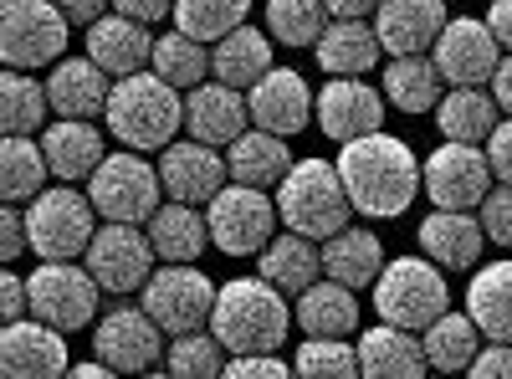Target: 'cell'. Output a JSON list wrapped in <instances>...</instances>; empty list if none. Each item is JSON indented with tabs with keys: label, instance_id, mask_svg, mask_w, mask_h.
<instances>
[{
	"label": "cell",
	"instance_id": "obj_1",
	"mask_svg": "<svg viewBox=\"0 0 512 379\" xmlns=\"http://www.w3.org/2000/svg\"><path fill=\"white\" fill-rule=\"evenodd\" d=\"M338 175H344V190L354 200L359 216L369 221H395L400 210L415 205V195L425 190L420 185V159L405 139H390V134H364V139H349L338 149Z\"/></svg>",
	"mask_w": 512,
	"mask_h": 379
},
{
	"label": "cell",
	"instance_id": "obj_2",
	"mask_svg": "<svg viewBox=\"0 0 512 379\" xmlns=\"http://www.w3.org/2000/svg\"><path fill=\"white\" fill-rule=\"evenodd\" d=\"M292 318L297 313L287 308V292L256 272V277H236L216 292L210 333L226 344V354H277L287 344Z\"/></svg>",
	"mask_w": 512,
	"mask_h": 379
},
{
	"label": "cell",
	"instance_id": "obj_3",
	"mask_svg": "<svg viewBox=\"0 0 512 379\" xmlns=\"http://www.w3.org/2000/svg\"><path fill=\"white\" fill-rule=\"evenodd\" d=\"M108 129L123 149H164L175 144V134L185 129V98L175 82H164L154 67L134 72V77H118L113 82V98H108Z\"/></svg>",
	"mask_w": 512,
	"mask_h": 379
},
{
	"label": "cell",
	"instance_id": "obj_4",
	"mask_svg": "<svg viewBox=\"0 0 512 379\" xmlns=\"http://www.w3.org/2000/svg\"><path fill=\"white\" fill-rule=\"evenodd\" d=\"M277 216L287 231H303L313 241H328L354 221V200L344 190V175L328 159H297L287 180L277 185Z\"/></svg>",
	"mask_w": 512,
	"mask_h": 379
},
{
	"label": "cell",
	"instance_id": "obj_5",
	"mask_svg": "<svg viewBox=\"0 0 512 379\" xmlns=\"http://www.w3.org/2000/svg\"><path fill=\"white\" fill-rule=\"evenodd\" d=\"M26 231H31V251L41 262H77L98 236V205L93 195L72 190V180L47 185L26 205Z\"/></svg>",
	"mask_w": 512,
	"mask_h": 379
},
{
	"label": "cell",
	"instance_id": "obj_6",
	"mask_svg": "<svg viewBox=\"0 0 512 379\" xmlns=\"http://www.w3.org/2000/svg\"><path fill=\"white\" fill-rule=\"evenodd\" d=\"M446 308H451V287H446V277L431 257L384 262V272L374 277V313L384 323H400V328L420 333V328H431Z\"/></svg>",
	"mask_w": 512,
	"mask_h": 379
},
{
	"label": "cell",
	"instance_id": "obj_7",
	"mask_svg": "<svg viewBox=\"0 0 512 379\" xmlns=\"http://www.w3.org/2000/svg\"><path fill=\"white\" fill-rule=\"evenodd\" d=\"M67 11L57 0H6L0 6V62L16 72L57 67L67 52Z\"/></svg>",
	"mask_w": 512,
	"mask_h": 379
},
{
	"label": "cell",
	"instance_id": "obj_8",
	"mask_svg": "<svg viewBox=\"0 0 512 379\" xmlns=\"http://www.w3.org/2000/svg\"><path fill=\"white\" fill-rule=\"evenodd\" d=\"M88 195H93L103 221H134V226H144L159 210L164 180H159V170L139 149H118V154H108L98 170L88 175Z\"/></svg>",
	"mask_w": 512,
	"mask_h": 379
},
{
	"label": "cell",
	"instance_id": "obj_9",
	"mask_svg": "<svg viewBox=\"0 0 512 379\" xmlns=\"http://www.w3.org/2000/svg\"><path fill=\"white\" fill-rule=\"evenodd\" d=\"M216 292L221 287L210 282L195 262H164L144 282V308H149V318L169 333V339H175V333H190V328H210Z\"/></svg>",
	"mask_w": 512,
	"mask_h": 379
},
{
	"label": "cell",
	"instance_id": "obj_10",
	"mask_svg": "<svg viewBox=\"0 0 512 379\" xmlns=\"http://www.w3.org/2000/svg\"><path fill=\"white\" fill-rule=\"evenodd\" d=\"M205 221H210V241H216L226 257H256V251L277 236L282 216H277V200L267 190L231 180L216 200H210Z\"/></svg>",
	"mask_w": 512,
	"mask_h": 379
},
{
	"label": "cell",
	"instance_id": "obj_11",
	"mask_svg": "<svg viewBox=\"0 0 512 379\" xmlns=\"http://www.w3.org/2000/svg\"><path fill=\"white\" fill-rule=\"evenodd\" d=\"M420 185L441 210H477L487 190L497 185L487 144H456V139L436 144L420 164Z\"/></svg>",
	"mask_w": 512,
	"mask_h": 379
},
{
	"label": "cell",
	"instance_id": "obj_12",
	"mask_svg": "<svg viewBox=\"0 0 512 379\" xmlns=\"http://www.w3.org/2000/svg\"><path fill=\"white\" fill-rule=\"evenodd\" d=\"M26 292H31V313L57 323L62 333H77L98 323V277L88 272V262H41L31 277H26Z\"/></svg>",
	"mask_w": 512,
	"mask_h": 379
},
{
	"label": "cell",
	"instance_id": "obj_13",
	"mask_svg": "<svg viewBox=\"0 0 512 379\" xmlns=\"http://www.w3.org/2000/svg\"><path fill=\"white\" fill-rule=\"evenodd\" d=\"M154 241L149 231H139L134 221H108L98 226L93 246L82 251V262H88V272L98 277L103 292H113V298H123V292H134L154 277Z\"/></svg>",
	"mask_w": 512,
	"mask_h": 379
},
{
	"label": "cell",
	"instance_id": "obj_14",
	"mask_svg": "<svg viewBox=\"0 0 512 379\" xmlns=\"http://www.w3.org/2000/svg\"><path fill=\"white\" fill-rule=\"evenodd\" d=\"M164 328L149 318V308H108L98 323H93V354L113 369V374H144V369H159V354H164Z\"/></svg>",
	"mask_w": 512,
	"mask_h": 379
},
{
	"label": "cell",
	"instance_id": "obj_15",
	"mask_svg": "<svg viewBox=\"0 0 512 379\" xmlns=\"http://www.w3.org/2000/svg\"><path fill=\"white\" fill-rule=\"evenodd\" d=\"M502 57H507L502 41L477 16H451L436 36V47H431V62L441 67V77L451 88H487Z\"/></svg>",
	"mask_w": 512,
	"mask_h": 379
},
{
	"label": "cell",
	"instance_id": "obj_16",
	"mask_svg": "<svg viewBox=\"0 0 512 379\" xmlns=\"http://www.w3.org/2000/svg\"><path fill=\"white\" fill-rule=\"evenodd\" d=\"M159 180L169 200H190V205H210L226 185H231V164L216 144L200 139H180L159 149Z\"/></svg>",
	"mask_w": 512,
	"mask_h": 379
},
{
	"label": "cell",
	"instance_id": "obj_17",
	"mask_svg": "<svg viewBox=\"0 0 512 379\" xmlns=\"http://www.w3.org/2000/svg\"><path fill=\"white\" fill-rule=\"evenodd\" d=\"M0 369H6L11 379H52V374H67L72 359H67V333L47 318H16L6 323V333H0Z\"/></svg>",
	"mask_w": 512,
	"mask_h": 379
},
{
	"label": "cell",
	"instance_id": "obj_18",
	"mask_svg": "<svg viewBox=\"0 0 512 379\" xmlns=\"http://www.w3.org/2000/svg\"><path fill=\"white\" fill-rule=\"evenodd\" d=\"M246 103H251L256 129H272L282 139L303 134L313 123V88L303 82V72H292V67H272L256 88H246Z\"/></svg>",
	"mask_w": 512,
	"mask_h": 379
},
{
	"label": "cell",
	"instance_id": "obj_19",
	"mask_svg": "<svg viewBox=\"0 0 512 379\" xmlns=\"http://www.w3.org/2000/svg\"><path fill=\"white\" fill-rule=\"evenodd\" d=\"M251 123V103L241 88H231V82H200V88L185 93V129L190 139L200 144H216V149H231Z\"/></svg>",
	"mask_w": 512,
	"mask_h": 379
},
{
	"label": "cell",
	"instance_id": "obj_20",
	"mask_svg": "<svg viewBox=\"0 0 512 379\" xmlns=\"http://www.w3.org/2000/svg\"><path fill=\"white\" fill-rule=\"evenodd\" d=\"M384 93H374L364 77H333L328 88L318 93V129L338 144L349 139H364V134H379L384 123Z\"/></svg>",
	"mask_w": 512,
	"mask_h": 379
},
{
	"label": "cell",
	"instance_id": "obj_21",
	"mask_svg": "<svg viewBox=\"0 0 512 379\" xmlns=\"http://www.w3.org/2000/svg\"><path fill=\"white\" fill-rule=\"evenodd\" d=\"M446 21H451L446 0H379L374 6V31H379V41H384L390 57L431 52Z\"/></svg>",
	"mask_w": 512,
	"mask_h": 379
},
{
	"label": "cell",
	"instance_id": "obj_22",
	"mask_svg": "<svg viewBox=\"0 0 512 379\" xmlns=\"http://www.w3.org/2000/svg\"><path fill=\"white\" fill-rule=\"evenodd\" d=\"M482 216H472V210H431V216L420 221V251L431 257L441 272H472L477 257H482Z\"/></svg>",
	"mask_w": 512,
	"mask_h": 379
},
{
	"label": "cell",
	"instance_id": "obj_23",
	"mask_svg": "<svg viewBox=\"0 0 512 379\" xmlns=\"http://www.w3.org/2000/svg\"><path fill=\"white\" fill-rule=\"evenodd\" d=\"M88 57H93L113 82H118V77H134V72H144V67L154 62V36H149L144 21L113 11V16H103V21L88 26Z\"/></svg>",
	"mask_w": 512,
	"mask_h": 379
},
{
	"label": "cell",
	"instance_id": "obj_24",
	"mask_svg": "<svg viewBox=\"0 0 512 379\" xmlns=\"http://www.w3.org/2000/svg\"><path fill=\"white\" fill-rule=\"evenodd\" d=\"M47 93H52L57 118H93V113H108L113 77L93 57H62L47 77Z\"/></svg>",
	"mask_w": 512,
	"mask_h": 379
},
{
	"label": "cell",
	"instance_id": "obj_25",
	"mask_svg": "<svg viewBox=\"0 0 512 379\" xmlns=\"http://www.w3.org/2000/svg\"><path fill=\"white\" fill-rule=\"evenodd\" d=\"M359 369L374 379H420L431 364H425V344L415 339V328L379 318V328L359 333Z\"/></svg>",
	"mask_w": 512,
	"mask_h": 379
},
{
	"label": "cell",
	"instance_id": "obj_26",
	"mask_svg": "<svg viewBox=\"0 0 512 379\" xmlns=\"http://www.w3.org/2000/svg\"><path fill=\"white\" fill-rule=\"evenodd\" d=\"M384 57V41L364 16H333L318 36V67L328 77H364Z\"/></svg>",
	"mask_w": 512,
	"mask_h": 379
},
{
	"label": "cell",
	"instance_id": "obj_27",
	"mask_svg": "<svg viewBox=\"0 0 512 379\" xmlns=\"http://www.w3.org/2000/svg\"><path fill=\"white\" fill-rule=\"evenodd\" d=\"M272 72V31H256V26H236L226 31L216 47H210V77L231 82V88H256Z\"/></svg>",
	"mask_w": 512,
	"mask_h": 379
},
{
	"label": "cell",
	"instance_id": "obj_28",
	"mask_svg": "<svg viewBox=\"0 0 512 379\" xmlns=\"http://www.w3.org/2000/svg\"><path fill=\"white\" fill-rule=\"evenodd\" d=\"M226 164H231V180L256 185V190H277L297 159H292V149H287L282 134H272V129H246V134L226 149Z\"/></svg>",
	"mask_w": 512,
	"mask_h": 379
},
{
	"label": "cell",
	"instance_id": "obj_29",
	"mask_svg": "<svg viewBox=\"0 0 512 379\" xmlns=\"http://www.w3.org/2000/svg\"><path fill=\"white\" fill-rule=\"evenodd\" d=\"M256 272L297 298L303 287L318 282V272H323V251H318V241L303 236V231H282V236H272L262 251H256Z\"/></svg>",
	"mask_w": 512,
	"mask_h": 379
},
{
	"label": "cell",
	"instance_id": "obj_30",
	"mask_svg": "<svg viewBox=\"0 0 512 379\" xmlns=\"http://www.w3.org/2000/svg\"><path fill=\"white\" fill-rule=\"evenodd\" d=\"M154 251H159V262H200V251L210 241V221L200 216V205L190 200H169L159 205L154 216L144 221Z\"/></svg>",
	"mask_w": 512,
	"mask_h": 379
},
{
	"label": "cell",
	"instance_id": "obj_31",
	"mask_svg": "<svg viewBox=\"0 0 512 379\" xmlns=\"http://www.w3.org/2000/svg\"><path fill=\"white\" fill-rule=\"evenodd\" d=\"M41 149L52 159V175L57 180H88L103 154V134L93 129V118H57L47 134H41Z\"/></svg>",
	"mask_w": 512,
	"mask_h": 379
},
{
	"label": "cell",
	"instance_id": "obj_32",
	"mask_svg": "<svg viewBox=\"0 0 512 379\" xmlns=\"http://www.w3.org/2000/svg\"><path fill=\"white\" fill-rule=\"evenodd\" d=\"M384 272V246L374 231L364 226H344L323 241V277L333 282H349V287H374V277Z\"/></svg>",
	"mask_w": 512,
	"mask_h": 379
},
{
	"label": "cell",
	"instance_id": "obj_33",
	"mask_svg": "<svg viewBox=\"0 0 512 379\" xmlns=\"http://www.w3.org/2000/svg\"><path fill=\"white\" fill-rule=\"evenodd\" d=\"M466 313L482 328V339L512 344V262H487L466 287Z\"/></svg>",
	"mask_w": 512,
	"mask_h": 379
},
{
	"label": "cell",
	"instance_id": "obj_34",
	"mask_svg": "<svg viewBox=\"0 0 512 379\" xmlns=\"http://www.w3.org/2000/svg\"><path fill=\"white\" fill-rule=\"evenodd\" d=\"M292 313H297V323H303V333H344L349 339V333L359 328V287L323 277V282L297 292Z\"/></svg>",
	"mask_w": 512,
	"mask_h": 379
},
{
	"label": "cell",
	"instance_id": "obj_35",
	"mask_svg": "<svg viewBox=\"0 0 512 379\" xmlns=\"http://www.w3.org/2000/svg\"><path fill=\"white\" fill-rule=\"evenodd\" d=\"M436 123H441V139L487 144L492 129L502 123V108H497L492 88H451V93L436 103Z\"/></svg>",
	"mask_w": 512,
	"mask_h": 379
},
{
	"label": "cell",
	"instance_id": "obj_36",
	"mask_svg": "<svg viewBox=\"0 0 512 379\" xmlns=\"http://www.w3.org/2000/svg\"><path fill=\"white\" fill-rule=\"evenodd\" d=\"M420 344H425V364H431L436 374H461L482 354V328L472 323V313L446 308L431 328H420Z\"/></svg>",
	"mask_w": 512,
	"mask_h": 379
},
{
	"label": "cell",
	"instance_id": "obj_37",
	"mask_svg": "<svg viewBox=\"0 0 512 379\" xmlns=\"http://www.w3.org/2000/svg\"><path fill=\"white\" fill-rule=\"evenodd\" d=\"M441 67L415 52V57H390V67H384V98H390V108L400 113H431L446 93H441Z\"/></svg>",
	"mask_w": 512,
	"mask_h": 379
},
{
	"label": "cell",
	"instance_id": "obj_38",
	"mask_svg": "<svg viewBox=\"0 0 512 379\" xmlns=\"http://www.w3.org/2000/svg\"><path fill=\"white\" fill-rule=\"evenodd\" d=\"M47 180H57V175H52V159L41 149V139L6 134V144H0V195L6 200H36L47 190Z\"/></svg>",
	"mask_w": 512,
	"mask_h": 379
},
{
	"label": "cell",
	"instance_id": "obj_39",
	"mask_svg": "<svg viewBox=\"0 0 512 379\" xmlns=\"http://www.w3.org/2000/svg\"><path fill=\"white\" fill-rule=\"evenodd\" d=\"M52 113V93L47 82H36L31 72L6 67V82H0V129L6 134H36Z\"/></svg>",
	"mask_w": 512,
	"mask_h": 379
},
{
	"label": "cell",
	"instance_id": "obj_40",
	"mask_svg": "<svg viewBox=\"0 0 512 379\" xmlns=\"http://www.w3.org/2000/svg\"><path fill=\"white\" fill-rule=\"evenodd\" d=\"M164 82H175L180 93H190V88H200V82L210 77V52H205V41L200 36H190V31H169V36H159L154 41V62H149Z\"/></svg>",
	"mask_w": 512,
	"mask_h": 379
},
{
	"label": "cell",
	"instance_id": "obj_41",
	"mask_svg": "<svg viewBox=\"0 0 512 379\" xmlns=\"http://www.w3.org/2000/svg\"><path fill=\"white\" fill-rule=\"evenodd\" d=\"M328 21H333V11L323 0H267V31L282 47H318Z\"/></svg>",
	"mask_w": 512,
	"mask_h": 379
},
{
	"label": "cell",
	"instance_id": "obj_42",
	"mask_svg": "<svg viewBox=\"0 0 512 379\" xmlns=\"http://www.w3.org/2000/svg\"><path fill=\"white\" fill-rule=\"evenodd\" d=\"M246 16H251V0H175L169 21L200 41H221L226 31L246 26Z\"/></svg>",
	"mask_w": 512,
	"mask_h": 379
},
{
	"label": "cell",
	"instance_id": "obj_43",
	"mask_svg": "<svg viewBox=\"0 0 512 379\" xmlns=\"http://www.w3.org/2000/svg\"><path fill=\"white\" fill-rule=\"evenodd\" d=\"M226 344L216 339L210 328H190V333H175L169 339V354H164V369L180 374V379H210V374H226Z\"/></svg>",
	"mask_w": 512,
	"mask_h": 379
},
{
	"label": "cell",
	"instance_id": "obj_44",
	"mask_svg": "<svg viewBox=\"0 0 512 379\" xmlns=\"http://www.w3.org/2000/svg\"><path fill=\"white\" fill-rule=\"evenodd\" d=\"M297 374H338V379H349V374H364L359 369V344H349L344 333H308V344H297V359H292Z\"/></svg>",
	"mask_w": 512,
	"mask_h": 379
},
{
	"label": "cell",
	"instance_id": "obj_45",
	"mask_svg": "<svg viewBox=\"0 0 512 379\" xmlns=\"http://www.w3.org/2000/svg\"><path fill=\"white\" fill-rule=\"evenodd\" d=\"M482 231L492 246H507L512 251V185H492L487 200H482Z\"/></svg>",
	"mask_w": 512,
	"mask_h": 379
},
{
	"label": "cell",
	"instance_id": "obj_46",
	"mask_svg": "<svg viewBox=\"0 0 512 379\" xmlns=\"http://www.w3.org/2000/svg\"><path fill=\"white\" fill-rule=\"evenodd\" d=\"M31 251V231H26V210H16V200L0 210V257L6 262H21Z\"/></svg>",
	"mask_w": 512,
	"mask_h": 379
},
{
	"label": "cell",
	"instance_id": "obj_47",
	"mask_svg": "<svg viewBox=\"0 0 512 379\" xmlns=\"http://www.w3.org/2000/svg\"><path fill=\"white\" fill-rule=\"evenodd\" d=\"M292 364H282V354H231L226 374L231 379H282Z\"/></svg>",
	"mask_w": 512,
	"mask_h": 379
},
{
	"label": "cell",
	"instance_id": "obj_48",
	"mask_svg": "<svg viewBox=\"0 0 512 379\" xmlns=\"http://www.w3.org/2000/svg\"><path fill=\"white\" fill-rule=\"evenodd\" d=\"M466 374H477V379H512V344L487 339V349L472 359V369H466Z\"/></svg>",
	"mask_w": 512,
	"mask_h": 379
},
{
	"label": "cell",
	"instance_id": "obj_49",
	"mask_svg": "<svg viewBox=\"0 0 512 379\" xmlns=\"http://www.w3.org/2000/svg\"><path fill=\"white\" fill-rule=\"evenodd\" d=\"M487 159H492V175H497L502 185H512V118H502L497 129H492V139H487Z\"/></svg>",
	"mask_w": 512,
	"mask_h": 379
},
{
	"label": "cell",
	"instance_id": "obj_50",
	"mask_svg": "<svg viewBox=\"0 0 512 379\" xmlns=\"http://www.w3.org/2000/svg\"><path fill=\"white\" fill-rule=\"evenodd\" d=\"M0 313H6V323H16V318H26L31 313V292H26V277H16V272H6V282H0Z\"/></svg>",
	"mask_w": 512,
	"mask_h": 379
},
{
	"label": "cell",
	"instance_id": "obj_51",
	"mask_svg": "<svg viewBox=\"0 0 512 379\" xmlns=\"http://www.w3.org/2000/svg\"><path fill=\"white\" fill-rule=\"evenodd\" d=\"M113 11L123 16H134V21H164V16H175V0H113Z\"/></svg>",
	"mask_w": 512,
	"mask_h": 379
},
{
	"label": "cell",
	"instance_id": "obj_52",
	"mask_svg": "<svg viewBox=\"0 0 512 379\" xmlns=\"http://www.w3.org/2000/svg\"><path fill=\"white\" fill-rule=\"evenodd\" d=\"M57 6L67 11V21H72V26H93V21H103V16H108L113 0H57Z\"/></svg>",
	"mask_w": 512,
	"mask_h": 379
},
{
	"label": "cell",
	"instance_id": "obj_53",
	"mask_svg": "<svg viewBox=\"0 0 512 379\" xmlns=\"http://www.w3.org/2000/svg\"><path fill=\"white\" fill-rule=\"evenodd\" d=\"M487 88H492V98H497V108L512 118V52L497 62V72H492V82H487Z\"/></svg>",
	"mask_w": 512,
	"mask_h": 379
},
{
	"label": "cell",
	"instance_id": "obj_54",
	"mask_svg": "<svg viewBox=\"0 0 512 379\" xmlns=\"http://www.w3.org/2000/svg\"><path fill=\"white\" fill-rule=\"evenodd\" d=\"M487 26H492V36L502 41V52H512V0H492Z\"/></svg>",
	"mask_w": 512,
	"mask_h": 379
},
{
	"label": "cell",
	"instance_id": "obj_55",
	"mask_svg": "<svg viewBox=\"0 0 512 379\" xmlns=\"http://www.w3.org/2000/svg\"><path fill=\"white\" fill-rule=\"evenodd\" d=\"M323 6H328L333 16H374L379 0H323Z\"/></svg>",
	"mask_w": 512,
	"mask_h": 379
},
{
	"label": "cell",
	"instance_id": "obj_56",
	"mask_svg": "<svg viewBox=\"0 0 512 379\" xmlns=\"http://www.w3.org/2000/svg\"><path fill=\"white\" fill-rule=\"evenodd\" d=\"M72 374H82V379H98V374H113L103 359H82V364H72Z\"/></svg>",
	"mask_w": 512,
	"mask_h": 379
}]
</instances>
